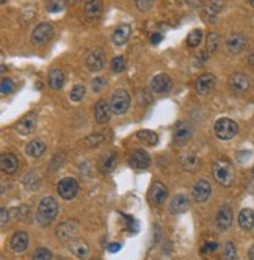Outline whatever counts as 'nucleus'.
<instances>
[{
	"label": "nucleus",
	"instance_id": "22",
	"mask_svg": "<svg viewBox=\"0 0 254 260\" xmlns=\"http://www.w3.org/2000/svg\"><path fill=\"white\" fill-rule=\"evenodd\" d=\"M36 127V116L35 115H27L17 123V132L21 135H30Z\"/></svg>",
	"mask_w": 254,
	"mask_h": 260
},
{
	"label": "nucleus",
	"instance_id": "38",
	"mask_svg": "<svg viewBox=\"0 0 254 260\" xmlns=\"http://www.w3.org/2000/svg\"><path fill=\"white\" fill-rule=\"evenodd\" d=\"M50 259H52V253L46 248L36 249L35 254H33V260H50Z\"/></svg>",
	"mask_w": 254,
	"mask_h": 260
},
{
	"label": "nucleus",
	"instance_id": "29",
	"mask_svg": "<svg viewBox=\"0 0 254 260\" xmlns=\"http://www.w3.org/2000/svg\"><path fill=\"white\" fill-rule=\"evenodd\" d=\"M76 229H77V224L74 221H66L57 229V235L60 238H69L76 232Z\"/></svg>",
	"mask_w": 254,
	"mask_h": 260
},
{
	"label": "nucleus",
	"instance_id": "20",
	"mask_svg": "<svg viewBox=\"0 0 254 260\" xmlns=\"http://www.w3.org/2000/svg\"><path fill=\"white\" fill-rule=\"evenodd\" d=\"M102 0H85V16L88 19H97L102 13Z\"/></svg>",
	"mask_w": 254,
	"mask_h": 260
},
{
	"label": "nucleus",
	"instance_id": "21",
	"mask_svg": "<svg viewBox=\"0 0 254 260\" xmlns=\"http://www.w3.org/2000/svg\"><path fill=\"white\" fill-rule=\"evenodd\" d=\"M130 25L129 24H121V25H118L115 32H113V43L116 45H123L127 43V40H129V36H130Z\"/></svg>",
	"mask_w": 254,
	"mask_h": 260
},
{
	"label": "nucleus",
	"instance_id": "23",
	"mask_svg": "<svg viewBox=\"0 0 254 260\" xmlns=\"http://www.w3.org/2000/svg\"><path fill=\"white\" fill-rule=\"evenodd\" d=\"M47 83L52 89H60L65 83V76L60 68H52L47 74Z\"/></svg>",
	"mask_w": 254,
	"mask_h": 260
},
{
	"label": "nucleus",
	"instance_id": "17",
	"mask_svg": "<svg viewBox=\"0 0 254 260\" xmlns=\"http://www.w3.org/2000/svg\"><path fill=\"white\" fill-rule=\"evenodd\" d=\"M229 87L234 92H245L250 88V79L245 74H234L229 79Z\"/></svg>",
	"mask_w": 254,
	"mask_h": 260
},
{
	"label": "nucleus",
	"instance_id": "1",
	"mask_svg": "<svg viewBox=\"0 0 254 260\" xmlns=\"http://www.w3.org/2000/svg\"><path fill=\"white\" fill-rule=\"evenodd\" d=\"M213 175L216 182L223 187H231L232 182H234V168L231 162L220 159L213 163Z\"/></svg>",
	"mask_w": 254,
	"mask_h": 260
},
{
	"label": "nucleus",
	"instance_id": "18",
	"mask_svg": "<svg viewBox=\"0 0 254 260\" xmlns=\"http://www.w3.org/2000/svg\"><path fill=\"white\" fill-rule=\"evenodd\" d=\"M69 249H71V253L74 254L77 259H80V260H86L88 256H89V248H88V245L85 243L84 240H80V238L71 240Z\"/></svg>",
	"mask_w": 254,
	"mask_h": 260
},
{
	"label": "nucleus",
	"instance_id": "9",
	"mask_svg": "<svg viewBox=\"0 0 254 260\" xmlns=\"http://www.w3.org/2000/svg\"><path fill=\"white\" fill-rule=\"evenodd\" d=\"M215 88V76L213 74H203V76H199L196 80V91L198 94L201 96H207L211 94Z\"/></svg>",
	"mask_w": 254,
	"mask_h": 260
},
{
	"label": "nucleus",
	"instance_id": "39",
	"mask_svg": "<svg viewBox=\"0 0 254 260\" xmlns=\"http://www.w3.org/2000/svg\"><path fill=\"white\" fill-rule=\"evenodd\" d=\"M14 89V82L11 79H2V83H0V91H2V94H10Z\"/></svg>",
	"mask_w": 254,
	"mask_h": 260
},
{
	"label": "nucleus",
	"instance_id": "40",
	"mask_svg": "<svg viewBox=\"0 0 254 260\" xmlns=\"http://www.w3.org/2000/svg\"><path fill=\"white\" fill-rule=\"evenodd\" d=\"M154 3H156V0H135V5H137V8L141 13L149 11Z\"/></svg>",
	"mask_w": 254,
	"mask_h": 260
},
{
	"label": "nucleus",
	"instance_id": "15",
	"mask_svg": "<svg viewBox=\"0 0 254 260\" xmlns=\"http://www.w3.org/2000/svg\"><path fill=\"white\" fill-rule=\"evenodd\" d=\"M211 191H212L211 183L201 179V180H198L193 187V198L196 199V202H204L209 199V196H211Z\"/></svg>",
	"mask_w": 254,
	"mask_h": 260
},
{
	"label": "nucleus",
	"instance_id": "24",
	"mask_svg": "<svg viewBox=\"0 0 254 260\" xmlns=\"http://www.w3.org/2000/svg\"><path fill=\"white\" fill-rule=\"evenodd\" d=\"M29 246V235L25 232H16L11 238V249L16 253H24Z\"/></svg>",
	"mask_w": 254,
	"mask_h": 260
},
{
	"label": "nucleus",
	"instance_id": "13",
	"mask_svg": "<svg viewBox=\"0 0 254 260\" xmlns=\"http://www.w3.org/2000/svg\"><path fill=\"white\" fill-rule=\"evenodd\" d=\"M112 105L108 104L107 100H99L96 107H94V118L99 124H105L110 121V115H112Z\"/></svg>",
	"mask_w": 254,
	"mask_h": 260
},
{
	"label": "nucleus",
	"instance_id": "14",
	"mask_svg": "<svg viewBox=\"0 0 254 260\" xmlns=\"http://www.w3.org/2000/svg\"><path fill=\"white\" fill-rule=\"evenodd\" d=\"M245 44H247V40H245V36L240 33H234L231 35L228 40H226V49H228L229 53L232 55H237L245 49Z\"/></svg>",
	"mask_w": 254,
	"mask_h": 260
},
{
	"label": "nucleus",
	"instance_id": "42",
	"mask_svg": "<svg viewBox=\"0 0 254 260\" xmlns=\"http://www.w3.org/2000/svg\"><path fill=\"white\" fill-rule=\"evenodd\" d=\"M216 248H218V245H216V241H207V243L204 245V248H203V254L212 253V251H215Z\"/></svg>",
	"mask_w": 254,
	"mask_h": 260
},
{
	"label": "nucleus",
	"instance_id": "37",
	"mask_svg": "<svg viewBox=\"0 0 254 260\" xmlns=\"http://www.w3.org/2000/svg\"><path fill=\"white\" fill-rule=\"evenodd\" d=\"M110 66H112V71L113 72H123L124 68H126V60L124 57H115L110 63Z\"/></svg>",
	"mask_w": 254,
	"mask_h": 260
},
{
	"label": "nucleus",
	"instance_id": "31",
	"mask_svg": "<svg viewBox=\"0 0 254 260\" xmlns=\"http://www.w3.org/2000/svg\"><path fill=\"white\" fill-rule=\"evenodd\" d=\"M201 41H203V32L199 29L192 30L187 36V45L188 47H198V45L201 44Z\"/></svg>",
	"mask_w": 254,
	"mask_h": 260
},
{
	"label": "nucleus",
	"instance_id": "11",
	"mask_svg": "<svg viewBox=\"0 0 254 260\" xmlns=\"http://www.w3.org/2000/svg\"><path fill=\"white\" fill-rule=\"evenodd\" d=\"M168 188L162 182H156L149 190V201L152 206H160V204L167 199Z\"/></svg>",
	"mask_w": 254,
	"mask_h": 260
},
{
	"label": "nucleus",
	"instance_id": "25",
	"mask_svg": "<svg viewBox=\"0 0 254 260\" xmlns=\"http://www.w3.org/2000/svg\"><path fill=\"white\" fill-rule=\"evenodd\" d=\"M25 152H27V155L35 157V159H40V157L46 152V143H44L42 140H33L27 144Z\"/></svg>",
	"mask_w": 254,
	"mask_h": 260
},
{
	"label": "nucleus",
	"instance_id": "47",
	"mask_svg": "<svg viewBox=\"0 0 254 260\" xmlns=\"http://www.w3.org/2000/svg\"><path fill=\"white\" fill-rule=\"evenodd\" d=\"M248 257H250V260H254V245H253V248L250 249V256H248Z\"/></svg>",
	"mask_w": 254,
	"mask_h": 260
},
{
	"label": "nucleus",
	"instance_id": "3",
	"mask_svg": "<svg viewBox=\"0 0 254 260\" xmlns=\"http://www.w3.org/2000/svg\"><path fill=\"white\" fill-rule=\"evenodd\" d=\"M239 132V126L234 123L232 119L221 118L215 123V135L220 140H231Z\"/></svg>",
	"mask_w": 254,
	"mask_h": 260
},
{
	"label": "nucleus",
	"instance_id": "49",
	"mask_svg": "<svg viewBox=\"0 0 254 260\" xmlns=\"http://www.w3.org/2000/svg\"><path fill=\"white\" fill-rule=\"evenodd\" d=\"M5 2H6V0H2V3H5Z\"/></svg>",
	"mask_w": 254,
	"mask_h": 260
},
{
	"label": "nucleus",
	"instance_id": "44",
	"mask_svg": "<svg viewBox=\"0 0 254 260\" xmlns=\"http://www.w3.org/2000/svg\"><path fill=\"white\" fill-rule=\"evenodd\" d=\"M120 249H121V243H112V245H108V251H110V253H118Z\"/></svg>",
	"mask_w": 254,
	"mask_h": 260
},
{
	"label": "nucleus",
	"instance_id": "7",
	"mask_svg": "<svg viewBox=\"0 0 254 260\" xmlns=\"http://www.w3.org/2000/svg\"><path fill=\"white\" fill-rule=\"evenodd\" d=\"M77 193H79V183H77L76 179L65 177V179L60 180V183H58V194L63 199H66V201L74 199L77 196Z\"/></svg>",
	"mask_w": 254,
	"mask_h": 260
},
{
	"label": "nucleus",
	"instance_id": "33",
	"mask_svg": "<svg viewBox=\"0 0 254 260\" xmlns=\"http://www.w3.org/2000/svg\"><path fill=\"white\" fill-rule=\"evenodd\" d=\"M47 11L50 13H60L66 6V0H47L46 2Z\"/></svg>",
	"mask_w": 254,
	"mask_h": 260
},
{
	"label": "nucleus",
	"instance_id": "28",
	"mask_svg": "<svg viewBox=\"0 0 254 260\" xmlns=\"http://www.w3.org/2000/svg\"><path fill=\"white\" fill-rule=\"evenodd\" d=\"M180 165H182V168L185 171H195L198 170V166H199V159L195 155V154H185L180 157Z\"/></svg>",
	"mask_w": 254,
	"mask_h": 260
},
{
	"label": "nucleus",
	"instance_id": "45",
	"mask_svg": "<svg viewBox=\"0 0 254 260\" xmlns=\"http://www.w3.org/2000/svg\"><path fill=\"white\" fill-rule=\"evenodd\" d=\"M160 41H162V35L156 33V35H152V36H151V43H152V44H159Z\"/></svg>",
	"mask_w": 254,
	"mask_h": 260
},
{
	"label": "nucleus",
	"instance_id": "35",
	"mask_svg": "<svg viewBox=\"0 0 254 260\" xmlns=\"http://www.w3.org/2000/svg\"><path fill=\"white\" fill-rule=\"evenodd\" d=\"M223 257H224V260H237V251H235V248L231 241H228V243L224 245Z\"/></svg>",
	"mask_w": 254,
	"mask_h": 260
},
{
	"label": "nucleus",
	"instance_id": "16",
	"mask_svg": "<svg viewBox=\"0 0 254 260\" xmlns=\"http://www.w3.org/2000/svg\"><path fill=\"white\" fill-rule=\"evenodd\" d=\"M232 224V210L229 206H223L216 213V226L220 230H228Z\"/></svg>",
	"mask_w": 254,
	"mask_h": 260
},
{
	"label": "nucleus",
	"instance_id": "43",
	"mask_svg": "<svg viewBox=\"0 0 254 260\" xmlns=\"http://www.w3.org/2000/svg\"><path fill=\"white\" fill-rule=\"evenodd\" d=\"M0 224H2V229L6 226V221H8V212H6V209H2L0 210Z\"/></svg>",
	"mask_w": 254,
	"mask_h": 260
},
{
	"label": "nucleus",
	"instance_id": "8",
	"mask_svg": "<svg viewBox=\"0 0 254 260\" xmlns=\"http://www.w3.org/2000/svg\"><path fill=\"white\" fill-rule=\"evenodd\" d=\"M53 36V27L47 22L40 24L32 33V41L35 44H46L47 41H50V38Z\"/></svg>",
	"mask_w": 254,
	"mask_h": 260
},
{
	"label": "nucleus",
	"instance_id": "34",
	"mask_svg": "<svg viewBox=\"0 0 254 260\" xmlns=\"http://www.w3.org/2000/svg\"><path fill=\"white\" fill-rule=\"evenodd\" d=\"M85 97V87L84 85H76L69 92V99L72 102H80Z\"/></svg>",
	"mask_w": 254,
	"mask_h": 260
},
{
	"label": "nucleus",
	"instance_id": "26",
	"mask_svg": "<svg viewBox=\"0 0 254 260\" xmlns=\"http://www.w3.org/2000/svg\"><path fill=\"white\" fill-rule=\"evenodd\" d=\"M239 224L245 230H251L254 227V212L251 209H243L239 215Z\"/></svg>",
	"mask_w": 254,
	"mask_h": 260
},
{
	"label": "nucleus",
	"instance_id": "36",
	"mask_svg": "<svg viewBox=\"0 0 254 260\" xmlns=\"http://www.w3.org/2000/svg\"><path fill=\"white\" fill-rule=\"evenodd\" d=\"M115 162H116L115 154H107V155L104 157V160H102V165H101L102 171H104V173L112 171V170H113V166H115Z\"/></svg>",
	"mask_w": 254,
	"mask_h": 260
},
{
	"label": "nucleus",
	"instance_id": "27",
	"mask_svg": "<svg viewBox=\"0 0 254 260\" xmlns=\"http://www.w3.org/2000/svg\"><path fill=\"white\" fill-rule=\"evenodd\" d=\"M0 166L8 174H13L17 170V159L13 154H3L0 157Z\"/></svg>",
	"mask_w": 254,
	"mask_h": 260
},
{
	"label": "nucleus",
	"instance_id": "50",
	"mask_svg": "<svg viewBox=\"0 0 254 260\" xmlns=\"http://www.w3.org/2000/svg\"><path fill=\"white\" fill-rule=\"evenodd\" d=\"M253 175H254V168H253Z\"/></svg>",
	"mask_w": 254,
	"mask_h": 260
},
{
	"label": "nucleus",
	"instance_id": "6",
	"mask_svg": "<svg viewBox=\"0 0 254 260\" xmlns=\"http://www.w3.org/2000/svg\"><path fill=\"white\" fill-rule=\"evenodd\" d=\"M192 133H193L192 124H188L187 121H180V123H177L174 126V129H173V141H174V144H177V146L185 144L190 138H192Z\"/></svg>",
	"mask_w": 254,
	"mask_h": 260
},
{
	"label": "nucleus",
	"instance_id": "19",
	"mask_svg": "<svg viewBox=\"0 0 254 260\" xmlns=\"http://www.w3.org/2000/svg\"><path fill=\"white\" fill-rule=\"evenodd\" d=\"M190 202L187 199V196H182V194H177L169 202V213H173V215H180V213H184L188 210Z\"/></svg>",
	"mask_w": 254,
	"mask_h": 260
},
{
	"label": "nucleus",
	"instance_id": "32",
	"mask_svg": "<svg viewBox=\"0 0 254 260\" xmlns=\"http://www.w3.org/2000/svg\"><path fill=\"white\" fill-rule=\"evenodd\" d=\"M218 44H220V36L216 33H209L207 36V44H206V49L209 53H213L216 52V49H218Z\"/></svg>",
	"mask_w": 254,
	"mask_h": 260
},
{
	"label": "nucleus",
	"instance_id": "46",
	"mask_svg": "<svg viewBox=\"0 0 254 260\" xmlns=\"http://www.w3.org/2000/svg\"><path fill=\"white\" fill-rule=\"evenodd\" d=\"M250 64H251V68L254 69V50H253L251 55H250Z\"/></svg>",
	"mask_w": 254,
	"mask_h": 260
},
{
	"label": "nucleus",
	"instance_id": "5",
	"mask_svg": "<svg viewBox=\"0 0 254 260\" xmlns=\"http://www.w3.org/2000/svg\"><path fill=\"white\" fill-rule=\"evenodd\" d=\"M86 68L91 72H99L105 66V52L101 47H96L93 50H89L86 55Z\"/></svg>",
	"mask_w": 254,
	"mask_h": 260
},
{
	"label": "nucleus",
	"instance_id": "10",
	"mask_svg": "<svg viewBox=\"0 0 254 260\" xmlns=\"http://www.w3.org/2000/svg\"><path fill=\"white\" fill-rule=\"evenodd\" d=\"M151 165V157L146 151L137 149L130 154V166L135 170H148Z\"/></svg>",
	"mask_w": 254,
	"mask_h": 260
},
{
	"label": "nucleus",
	"instance_id": "2",
	"mask_svg": "<svg viewBox=\"0 0 254 260\" xmlns=\"http://www.w3.org/2000/svg\"><path fill=\"white\" fill-rule=\"evenodd\" d=\"M58 213V204L57 201L47 196L44 198L40 206H38V213H36V218H38V221L41 222V224H49V222L53 221V218L57 217Z\"/></svg>",
	"mask_w": 254,
	"mask_h": 260
},
{
	"label": "nucleus",
	"instance_id": "41",
	"mask_svg": "<svg viewBox=\"0 0 254 260\" xmlns=\"http://www.w3.org/2000/svg\"><path fill=\"white\" fill-rule=\"evenodd\" d=\"M104 87H105V79L97 77V79L93 80V91H94V92H99Z\"/></svg>",
	"mask_w": 254,
	"mask_h": 260
},
{
	"label": "nucleus",
	"instance_id": "30",
	"mask_svg": "<svg viewBox=\"0 0 254 260\" xmlns=\"http://www.w3.org/2000/svg\"><path fill=\"white\" fill-rule=\"evenodd\" d=\"M137 138L149 146H154V144L159 143V136L156 132H152V130H140V132L137 133Z\"/></svg>",
	"mask_w": 254,
	"mask_h": 260
},
{
	"label": "nucleus",
	"instance_id": "12",
	"mask_svg": "<svg viewBox=\"0 0 254 260\" xmlns=\"http://www.w3.org/2000/svg\"><path fill=\"white\" fill-rule=\"evenodd\" d=\"M151 88L154 92H159V94H165L171 89V79L167 74H157L156 77L151 80Z\"/></svg>",
	"mask_w": 254,
	"mask_h": 260
},
{
	"label": "nucleus",
	"instance_id": "4",
	"mask_svg": "<svg viewBox=\"0 0 254 260\" xmlns=\"http://www.w3.org/2000/svg\"><path fill=\"white\" fill-rule=\"evenodd\" d=\"M110 105H112V110L113 113L116 115H123L124 111L129 108L130 105V96L129 92L126 89H118L112 94V99H110Z\"/></svg>",
	"mask_w": 254,
	"mask_h": 260
},
{
	"label": "nucleus",
	"instance_id": "48",
	"mask_svg": "<svg viewBox=\"0 0 254 260\" xmlns=\"http://www.w3.org/2000/svg\"><path fill=\"white\" fill-rule=\"evenodd\" d=\"M250 3H251V5L254 6V0H250Z\"/></svg>",
	"mask_w": 254,
	"mask_h": 260
}]
</instances>
